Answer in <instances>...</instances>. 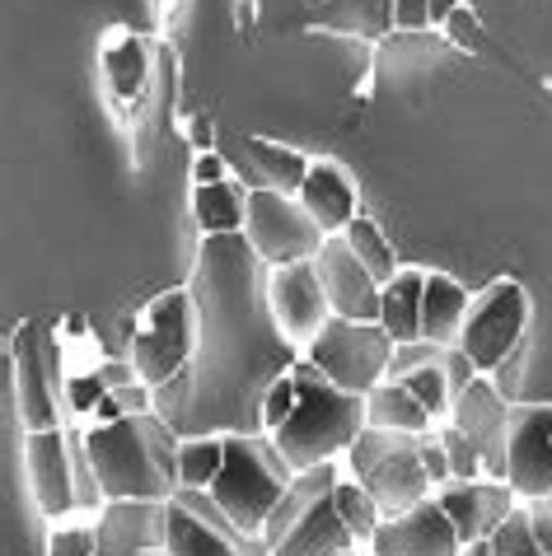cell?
<instances>
[{"mask_svg": "<svg viewBox=\"0 0 552 556\" xmlns=\"http://www.w3.org/2000/svg\"><path fill=\"white\" fill-rule=\"evenodd\" d=\"M272 267L243 235H202L192 262L197 351L188 369L155 389V412L188 435H258L272 383L300 361V346L272 318Z\"/></svg>", "mask_w": 552, "mask_h": 556, "instance_id": "1", "label": "cell"}, {"mask_svg": "<svg viewBox=\"0 0 552 556\" xmlns=\"http://www.w3.org/2000/svg\"><path fill=\"white\" fill-rule=\"evenodd\" d=\"M178 444L183 435L160 412L95 421L85 430L89 463L109 501H174L178 496Z\"/></svg>", "mask_w": 552, "mask_h": 556, "instance_id": "2", "label": "cell"}, {"mask_svg": "<svg viewBox=\"0 0 552 556\" xmlns=\"http://www.w3.org/2000/svg\"><path fill=\"white\" fill-rule=\"evenodd\" d=\"M296 412L272 430L276 450L286 454V463L296 472L333 463L337 454L351 450V440L371 426L365 416V393H351L342 383H333L310 355L296 361Z\"/></svg>", "mask_w": 552, "mask_h": 556, "instance_id": "3", "label": "cell"}, {"mask_svg": "<svg viewBox=\"0 0 552 556\" xmlns=\"http://www.w3.org/2000/svg\"><path fill=\"white\" fill-rule=\"evenodd\" d=\"M290 482H296V468L276 450L267 430H258V435H225V468L211 482V496L225 505V515L239 529L263 533L267 515L286 496Z\"/></svg>", "mask_w": 552, "mask_h": 556, "instance_id": "4", "label": "cell"}, {"mask_svg": "<svg viewBox=\"0 0 552 556\" xmlns=\"http://www.w3.org/2000/svg\"><path fill=\"white\" fill-rule=\"evenodd\" d=\"M342 458H347L351 477H356V482L375 496V505L385 509V519L422 505L426 496H436V482L422 463V435L365 426Z\"/></svg>", "mask_w": 552, "mask_h": 556, "instance_id": "5", "label": "cell"}, {"mask_svg": "<svg viewBox=\"0 0 552 556\" xmlns=\"http://www.w3.org/2000/svg\"><path fill=\"white\" fill-rule=\"evenodd\" d=\"M192 351H197V300H192V290H168L131 328L127 361L136 365L141 383L164 389V383H174L188 369Z\"/></svg>", "mask_w": 552, "mask_h": 556, "instance_id": "6", "label": "cell"}, {"mask_svg": "<svg viewBox=\"0 0 552 556\" xmlns=\"http://www.w3.org/2000/svg\"><path fill=\"white\" fill-rule=\"evenodd\" d=\"M393 346L398 342L385 332V323H356V318L333 314L328 328L304 346V355H310L333 383H342L351 393H371L375 383L389 379Z\"/></svg>", "mask_w": 552, "mask_h": 556, "instance_id": "7", "label": "cell"}, {"mask_svg": "<svg viewBox=\"0 0 552 556\" xmlns=\"http://www.w3.org/2000/svg\"><path fill=\"white\" fill-rule=\"evenodd\" d=\"M168 556H272L263 533L239 529L211 491L178 486L168 501Z\"/></svg>", "mask_w": 552, "mask_h": 556, "instance_id": "8", "label": "cell"}, {"mask_svg": "<svg viewBox=\"0 0 552 556\" xmlns=\"http://www.w3.org/2000/svg\"><path fill=\"white\" fill-rule=\"evenodd\" d=\"M243 239L258 249L267 267H290V262H310L324 249V229L304 211L300 197L258 188L249 192V215H243Z\"/></svg>", "mask_w": 552, "mask_h": 556, "instance_id": "9", "label": "cell"}, {"mask_svg": "<svg viewBox=\"0 0 552 556\" xmlns=\"http://www.w3.org/2000/svg\"><path fill=\"white\" fill-rule=\"evenodd\" d=\"M529 323V295L519 281H497L487 286L468 308L464 337H459V351L473 361L478 375H497V369L511 361L519 337H525Z\"/></svg>", "mask_w": 552, "mask_h": 556, "instance_id": "10", "label": "cell"}, {"mask_svg": "<svg viewBox=\"0 0 552 556\" xmlns=\"http://www.w3.org/2000/svg\"><path fill=\"white\" fill-rule=\"evenodd\" d=\"M5 389L14 393V412H20L24 430H57L61 426V397H66V389H61V375H57L52 342L38 323H24V328L14 332Z\"/></svg>", "mask_w": 552, "mask_h": 556, "instance_id": "11", "label": "cell"}, {"mask_svg": "<svg viewBox=\"0 0 552 556\" xmlns=\"http://www.w3.org/2000/svg\"><path fill=\"white\" fill-rule=\"evenodd\" d=\"M267 300H272L276 328L286 332L290 346H310L333 318V304H328L324 281H318L314 257L310 262H290V267H272Z\"/></svg>", "mask_w": 552, "mask_h": 556, "instance_id": "12", "label": "cell"}, {"mask_svg": "<svg viewBox=\"0 0 552 556\" xmlns=\"http://www.w3.org/2000/svg\"><path fill=\"white\" fill-rule=\"evenodd\" d=\"M511 416H515V407L505 403L501 389H492L487 379H473L468 389L454 397V412H450V421L478 444L482 468H487V477H497V482H505V472H511Z\"/></svg>", "mask_w": 552, "mask_h": 556, "instance_id": "13", "label": "cell"}, {"mask_svg": "<svg viewBox=\"0 0 552 556\" xmlns=\"http://www.w3.org/2000/svg\"><path fill=\"white\" fill-rule=\"evenodd\" d=\"M371 556H464V538L440 509V501L426 496L422 505L379 523L371 538Z\"/></svg>", "mask_w": 552, "mask_h": 556, "instance_id": "14", "label": "cell"}, {"mask_svg": "<svg viewBox=\"0 0 552 556\" xmlns=\"http://www.w3.org/2000/svg\"><path fill=\"white\" fill-rule=\"evenodd\" d=\"M314 267H318V281H324L337 318L379 323V295H385V286H379L371 276V267L351 253V243L342 235L324 239V249L314 253Z\"/></svg>", "mask_w": 552, "mask_h": 556, "instance_id": "15", "label": "cell"}, {"mask_svg": "<svg viewBox=\"0 0 552 556\" xmlns=\"http://www.w3.org/2000/svg\"><path fill=\"white\" fill-rule=\"evenodd\" d=\"M519 501H548L552 496V407L529 403L511 416V472Z\"/></svg>", "mask_w": 552, "mask_h": 556, "instance_id": "16", "label": "cell"}, {"mask_svg": "<svg viewBox=\"0 0 552 556\" xmlns=\"http://www.w3.org/2000/svg\"><path fill=\"white\" fill-rule=\"evenodd\" d=\"M95 556H168V501H109Z\"/></svg>", "mask_w": 552, "mask_h": 556, "instance_id": "17", "label": "cell"}, {"mask_svg": "<svg viewBox=\"0 0 552 556\" xmlns=\"http://www.w3.org/2000/svg\"><path fill=\"white\" fill-rule=\"evenodd\" d=\"M436 501L440 509L454 519L464 547L473 543H487L505 519L515 515V486L511 482H497V477H473V482H444L436 486Z\"/></svg>", "mask_w": 552, "mask_h": 556, "instance_id": "18", "label": "cell"}, {"mask_svg": "<svg viewBox=\"0 0 552 556\" xmlns=\"http://www.w3.org/2000/svg\"><path fill=\"white\" fill-rule=\"evenodd\" d=\"M24 463H28V482H34L38 509L48 519H61L71 509H80L75 501V458H71V430H28L24 440Z\"/></svg>", "mask_w": 552, "mask_h": 556, "instance_id": "19", "label": "cell"}, {"mask_svg": "<svg viewBox=\"0 0 552 556\" xmlns=\"http://www.w3.org/2000/svg\"><path fill=\"white\" fill-rule=\"evenodd\" d=\"M356 533L347 529V519H342V509H337V501H318L310 515H304L296 529H290L281 543L272 547V556H347V552H356Z\"/></svg>", "mask_w": 552, "mask_h": 556, "instance_id": "20", "label": "cell"}, {"mask_svg": "<svg viewBox=\"0 0 552 556\" xmlns=\"http://www.w3.org/2000/svg\"><path fill=\"white\" fill-rule=\"evenodd\" d=\"M300 202H304V211L314 215V225L324 229V235H342V229L361 215L351 178L328 160L310 164V178H304V188H300Z\"/></svg>", "mask_w": 552, "mask_h": 556, "instance_id": "21", "label": "cell"}, {"mask_svg": "<svg viewBox=\"0 0 552 556\" xmlns=\"http://www.w3.org/2000/svg\"><path fill=\"white\" fill-rule=\"evenodd\" d=\"M468 290L444 271H426V304H422V342H440V346H459L468 323Z\"/></svg>", "mask_w": 552, "mask_h": 556, "instance_id": "22", "label": "cell"}, {"mask_svg": "<svg viewBox=\"0 0 552 556\" xmlns=\"http://www.w3.org/2000/svg\"><path fill=\"white\" fill-rule=\"evenodd\" d=\"M337 482H342V477H337V468L333 463H318V468H304V472H296V482L286 486V496L276 501V509L267 515V529H263V538H267V547H276L281 543V538L296 529V523L310 515V509L318 505V501H328L333 491H337Z\"/></svg>", "mask_w": 552, "mask_h": 556, "instance_id": "23", "label": "cell"}, {"mask_svg": "<svg viewBox=\"0 0 552 556\" xmlns=\"http://www.w3.org/2000/svg\"><path fill=\"white\" fill-rule=\"evenodd\" d=\"M310 28H328V34L379 42L393 24V0H318L310 14Z\"/></svg>", "mask_w": 552, "mask_h": 556, "instance_id": "24", "label": "cell"}, {"mask_svg": "<svg viewBox=\"0 0 552 556\" xmlns=\"http://www.w3.org/2000/svg\"><path fill=\"white\" fill-rule=\"evenodd\" d=\"M422 304H426V271L403 267L379 295V323L393 342H422Z\"/></svg>", "mask_w": 552, "mask_h": 556, "instance_id": "25", "label": "cell"}, {"mask_svg": "<svg viewBox=\"0 0 552 556\" xmlns=\"http://www.w3.org/2000/svg\"><path fill=\"white\" fill-rule=\"evenodd\" d=\"M243 154H249L258 182L272 192H286V197H300L304 178H310V164H314V160H304L300 150L276 146L267 136H249V141H243Z\"/></svg>", "mask_w": 552, "mask_h": 556, "instance_id": "26", "label": "cell"}, {"mask_svg": "<svg viewBox=\"0 0 552 556\" xmlns=\"http://www.w3.org/2000/svg\"><path fill=\"white\" fill-rule=\"evenodd\" d=\"M365 416H371V426L407 430V435H426V430L436 426V416L426 412L417 397H412L407 383H398V379H385L365 393Z\"/></svg>", "mask_w": 552, "mask_h": 556, "instance_id": "27", "label": "cell"}, {"mask_svg": "<svg viewBox=\"0 0 552 556\" xmlns=\"http://www.w3.org/2000/svg\"><path fill=\"white\" fill-rule=\"evenodd\" d=\"M192 215L202 225V235H243V215H249V192H239V182H206L192 188Z\"/></svg>", "mask_w": 552, "mask_h": 556, "instance_id": "28", "label": "cell"}, {"mask_svg": "<svg viewBox=\"0 0 552 556\" xmlns=\"http://www.w3.org/2000/svg\"><path fill=\"white\" fill-rule=\"evenodd\" d=\"M342 239L351 243V253H356L365 267H371V276H375L379 286H389L393 276L403 271V267H398V257H393V243L385 239V229H379L371 215H356V220L342 229Z\"/></svg>", "mask_w": 552, "mask_h": 556, "instance_id": "29", "label": "cell"}, {"mask_svg": "<svg viewBox=\"0 0 552 556\" xmlns=\"http://www.w3.org/2000/svg\"><path fill=\"white\" fill-rule=\"evenodd\" d=\"M225 468V435H188L178 444V482L211 491V482Z\"/></svg>", "mask_w": 552, "mask_h": 556, "instance_id": "30", "label": "cell"}, {"mask_svg": "<svg viewBox=\"0 0 552 556\" xmlns=\"http://www.w3.org/2000/svg\"><path fill=\"white\" fill-rule=\"evenodd\" d=\"M333 501H337V509H342L347 529L356 533V543H361V547H371L375 529L385 523V509L375 505L371 491H365V486L356 482V477H342V482H337V491H333Z\"/></svg>", "mask_w": 552, "mask_h": 556, "instance_id": "31", "label": "cell"}, {"mask_svg": "<svg viewBox=\"0 0 552 556\" xmlns=\"http://www.w3.org/2000/svg\"><path fill=\"white\" fill-rule=\"evenodd\" d=\"M398 383H407L412 389V397L431 412V416H450L454 412V397H459V389H454V375L444 365H426V369H412V375H403Z\"/></svg>", "mask_w": 552, "mask_h": 556, "instance_id": "32", "label": "cell"}, {"mask_svg": "<svg viewBox=\"0 0 552 556\" xmlns=\"http://www.w3.org/2000/svg\"><path fill=\"white\" fill-rule=\"evenodd\" d=\"M487 543H492V556H548L543 543H539V533H534L529 515H519V509L501 523L492 538H487Z\"/></svg>", "mask_w": 552, "mask_h": 556, "instance_id": "33", "label": "cell"}, {"mask_svg": "<svg viewBox=\"0 0 552 556\" xmlns=\"http://www.w3.org/2000/svg\"><path fill=\"white\" fill-rule=\"evenodd\" d=\"M440 440H444V458H450V482H473V477H487L478 444H473L454 421L440 430Z\"/></svg>", "mask_w": 552, "mask_h": 556, "instance_id": "34", "label": "cell"}, {"mask_svg": "<svg viewBox=\"0 0 552 556\" xmlns=\"http://www.w3.org/2000/svg\"><path fill=\"white\" fill-rule=\"evenodd\" d=\"M99 552V529L85 523V529H57L48 533V556H95Z\"/></svg>", "mask_w": 552, "mask_h": 556, "instance_id": "35", "label": "cell"}, {"mask_svg": "<svg viewBox=\"0 0 552 556\" xmlns=\"http://www.w3.org/2000/svg\"><path fill=\"white\" fill-rule=\"evenodd\" d=\"M290 369H296V365H290ZM290 369L272 383V393H267V407H263V426H267V435L286 421L290 412H296V375H290Z\"/></svg>", "mask_w": 552, "mask_h": 556, "instance_id": "36", "label": "cell"}, {"mask_svg": "<svg viewBox=\"0 0 552 556\" xmlns=\"http://www.w3.org/2000/svg\"><path fill=\"white\" fill-rule=\"evenodd\" d=\"M422 463H426V472H431V482H436V486L450 482V458H444L440 430H426V435H422Z\"/></svg>", "mask_w": 552, "mask_h": 556, "instance_id": "37", "label": "cell"}, {"mask_svg": "<svg viewBox=\"0 0 552 556\" xmlns=\"http://www.w3.org/2000/svg\"><path fill=\"white\" fill-rule=\"evenodd\" d=\"M444 28H450V38H454V42H459V48H464V52H478L482 24H478V14H473V10H464V5H459V10L450 14V24H444Z\"/></svg>", "mask_w": 552, "mask_h": 556, "instance_id": "38", "label": "cell"}, {"mask_svg": "<svg viewBox=\"0 0 552 556\" xmlns=\"http://www.w3.org/2000/svg\"><path fill=\"white\" fill-rule=\"evenodd\" d=\"M113 397H117V407H122V416H141V412H155V389L150 383H127V389H113Z\"/></svg>", "mask_w": 552, "mask_h": 556, "instance_id": "39", "label": "cell"}, {"mask_svg": "<svg viewBox=\"0 0 552 556\" xmlns=\"http://www.w3.org/2000/svg\"><path fill=\"white\" fill-rule=\"evenodd\" d=\"M393 24L398 28H431V5H426V0H393Z\"/></svg>", "mask_w": 552, "mask_h": 556, "instance_id": "40", "label": "cell"}, {"mask_svg": "<svg viewBox=\"0 0 552 556\" xmlns=\"http://www.w3.org/2000/svg\"><path fill=\"white\" fill-rule=\"evenodd\" d=\"M95 375H99V383H103L109 393H113V389H127V383L141 379V375H136V365H131V361H99Z\"/></svg>", "mask_w": 552, "mask_h": 556, "instance_id": "41", "label": "cell"}, {"mask_svg": "<svg viewBox=\"0 0 552 556\" xmlns=\"http://www.w3.org/2000/svg\"><path fill=\"white\" fill-rule=\"evenodd\" d=\"M225 160L216 150H206V154H197V164H192V188H206V182H225Z\"/></svg>", "mask_w": 552, "mask_h": 556, "instance_id": "42", "label": "cell"}, {"mask_svg": "<svg viewBox=\"0 0 552 556\" xmlns=\"http://www.w3.org/2000/svg\"><path fill=\"white\" fill-rule=\"evenodd\" d=\"M431 5V24H450V14L459 10V0H426Z\"/></svg>", "mask_w": 552, "mask_h": 556, "instance_id": "43", "label": "cell"}, {"mask_svg": "<svg viewBox=\"0 0 552 556\" xmlns=\"http://www.w3.org/2000/svg\"><path fill=\"white\" fill-rule=\"evenodd\" d=\"M464 556H492V543H473V547H464Z\"/></svg>", "mask_w": 552, "mask_h": 556, "instance_id": "44", "label": "cell"}, {"mask_svg": "<svg viewBox=\"0 0 552 556\" xmlns=\"http://www.w3.org/2000/svg\"><path fill=\"white\" fill-rule=\"evenodd\" d=\"M347 556H356V552H347Z\"/></svg>", "mask_w": 552, "mask_h": 556, "instance_id": "45", "label": "cell"}]
</instances>
